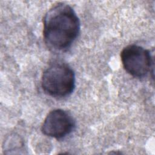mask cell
<instances>
[{"label":"cell","instance_id":"4","mask_svg":"<svg viewBox=\"0 0 155 155\" xmlns=\"http://www.w3.org/2000/svg\"><path fill=\"white\" fill-rule=\"evenodd\" d=\"M74 127L75 121L68 112L62 109H55L45 118L41 131L47 136L59 139L70 134Z\"/></svg>","mask_w":155,"mask_h":155},{"label":"cell","instance_id":"1","mask_svg":"<svg viewBox=\"0 0 155 155\" xmlns=\"http://www.w3.org/2000/svg\"><path fill=\"white\" fill-rule=\"evenodd\" d=\"M43 35L47 46L62 51L71 47L80 31V22L71 6L59 2L53 5L43 20Z\"/></svg>","mask_w":155,"mask_h":155},{"label":"cell","instance_id":"2","mask_svg":"<svg viewBox=\"0 0 155 155\" xmlns=\"http://www.w3.org/2000/svg\"><path fill=\"white\" fill-rule=\"evenodd\" d=\"M41 86L46 94L53 97L69 96L75 87L74 71L66 63L53 62L44 71Z\"/></svg>","mask_w":155,"mask_h":155},{"label":"cell","instance_id":"3","mask_svg":"<svg viewBox=\"0 0 155 155\" xmlns=\"http://www.w3.org/2000/svg\"><path fill=\"white\" fill-rule=\"evenodd\" d=\"M120 58L125 71L134 78L145 76L153 64L149 50L135 44L125 47L120 53Z\"/></svg>","mask_w":155,"mask_h":155}]
</instances>
